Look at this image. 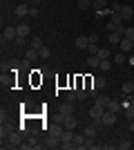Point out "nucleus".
Here are the masks:
<instances>
[{
	"instance_id": "1",
	"label": "nucleus",
	"mask_w": 134,
	"mask_h": 150,
	"mask_svg": "<svg viewBox=\"0 0 134 150\" xmlns=\"http://www.w3.org/2000/svg\"><path fill=\"white\" fill-rule=\"evenodd\" d=\"M72 114H74V103L65 101V103H60V105H58V117H56V121H60V123H63L65 117H72Z\"/></svg>"
},
{
	"instance_id": "2",
	"label": "nucleus",
	"mask_w": 134,
	"mask_h": 150,
	"mask_svg": "<svg viewBox=\"0 0 134 150\" xmlns=\"http://www.w3.org/2000/svg\"><path fill=\"white\" fill-rule=\"evenodd\" d=\"M60 148L63 150L76 148V144H74V130H65L63 132V137H60Z\"/></svg>"
},
{
	"instance_id": "3",
	"label": "nucleus",
	"mask_w": 134,
	"mask_h": 150,
	"mask_svg": "<svg viewBox=\"0 0 134 150\" xmlns=\"http://www.w3.org/2000/svg\"><path fill=\"white\" fill-rule=\"evenodd\" d=\"M103 112H105V108H103V105H98V103L94 101V105L89 108V117H92V121H101Z\"/></svg>"
},
{
	"instance_id": "4",
	"label": "nucleus",
	"mask_w": 134,
	"mask_h": 150,
	"mask_svg": "<svg viewBox=\"0 0 134 150\" xmlns=\"http://www.w3.org/2000/svg\"><path fill=\"white\" fill-rule=\"evenodd\" d=\"M98 123H103V125H114V123H116V112H112V110H105Z\"/></svg>"
},
{
	"instance_id": "5",
	"label": "nucleus",
	"mask_w": 134,
	"mask_h": 150,
	"mask_svg": "<svg viewBox=\"0 0 134 150\" xmlns=\"http://www.w3.org/2000/svg\"><path fill=\"white\" fill-rule=\"evenodd\" d=\"M63 132H65V125L60 123V121H56V123H51L49 125V130H47V134H54V137H63Z\"/></svg>"
},
{
	"instance_id": "6",
	"label": "nucleus",
	"mask_w": 134,
	"mask_h": 150,
	"mask_svg": "<svg viewBox=\"0 0 134 150\" xmlns=\"http://www.w3.org/2000/svg\"><path fill=\"white\" fill-rule=\"evenodd\" d=\"M16 36H18V31H16V27H5V31H2V43H9V40H16Z\"/></svg>"
},
{
	"instance_id": "7",
	"label": "nucleus",
	"mask_w": 134,
	"mask_h": 150,
	"mask_svg": "<svg viewBox=\"0 0 134 150\" xmlns=\"http://www.w3.org/2000/svg\"><path fill=\"white\" fill-rule=\"evenodd\" d=\"M96 123H98V121H92L89 125H85V128H83V134H85V137H96V132H98Z\"/></svg>"
},
{
	"instance_id": "8",
	"label": "nucleus",
	"mask_w": 134,
	"mask_h": 150,
	"mask_svg": "<svg viewBox=\"0 0 134 150\" xmlns=\"http://www.w3.org/2000/svg\"><path fill=\"white\" fill-rule=\"evenodd\" d=\"M63 125H65V130H76V125H78V121H76V117H74V114H72V117H65Z\"/></svg>"
},
{
	"instance_id": "9",
	"label": "nucleus",
	"mask_w": 134,
	"mask_h": 150,
	"mask_svg": "<svg viewBox=\"0 0 134 150\" xmlns=\"http://www.w3.org/2000/svg\"><path fill=\"white\" fill-rule=\"evenodd\" d=\"M119 47H121V52H123V54H128V52H132V50H134L132 40H130V38H125V36H123V40L119 43Z\"/></svg>"
},
{
	"instance_id": "10",
	"label": "nucleus",
	"mask_w": 134,
	"mask_h": 150,
	"mask_svg": "<svg viewBox=\"0 0 134 150\" xmlns=\"http://www.w3.org/2000/svg\"><path fill=\"white\" fill-rule=\"evenodd\" d=\"M76 50H87V45H89V36H76Z\"/></svg>"
},
{
	"instance_id": "11",
	"label": "nucleus",
	"mask_w": 134,
	"mask_h": 150,
	"mask_svg": "<svg viewBox=\"0 0 134 150\" xmlns=\"http://www.w3.org/2000/svg\"><path fill=\"white\" fill-rule=\"evenodd\" d=\"M16 31H18V36H29V34H32V29H29V25H27V23H20V25H16Z\"/></svg>"
},
{
	"instance_id": "12",
	"label": "nucleus",
	"mask_w": 134,
	"mask_h": 150,
	"mask_svg": "<svg viewBox=\"0 0 134 150\" xmlns=\"http://www.w3.org/2000/svg\"><path fill=\"white\" fill-rule=\"evenodd\" d=\"M123 105V112H125V117H128V121L130 119H134V105L130 103V101H125V103H121Z\"/></svg>"
},
{
	"instance_id": "13",
	"label": "nucleus",
	"mask_w": 134,
	"mask_h": 150,
	"mask_svg": "<svg viewBox=\"0 0 134 150\" xmlns=\"http://www.w3.org/2000/svg\"><path fill=\"white\" fill-rule=\"evenodd\" d=\"M107 40H109V43H112V45H119V43H121V40H123V34H121V31H109Z\"/></svg>"
},
{
	"instance_id": "14",
	"label": "nucleus",
	"mask_w": 134,
	"mask_h": 150,
	"mask_svg": "<svg viewBox=\"0 0 134 150\" xmlns=\"http://www.w3.org/2000/svg\"><path fill=\"white\" fill-rule=\"evenodd\" d=\"M87 65H89L92 69H98V65H101V58L96 56V54H89V56H87Z\"/></svg>"
},
{
	"instance_id": "15",
	"label": "nucleus",
	"mask_w": 134,
	"mask_h": 150,
	"mask_svg": "<svg viewBox=\"0 0 134 150\" xmlns=\"http://www.w3.org/2000/svg\"><path fill=\"white\" fill-rule=\"evenodd\" d=\"M105 110H112V112H116V114H119V112H121V110H123V105H121V103H119V101L109 99V103H107V108H105Z\"/></svg>"
},
{
	"instance_id": "16",
	"label": "nucleus",
	"mask_w": 134,
	"mask_h": 150,
	"mask_svg": "<svg viewBox=\"0 0 134 150\" xmlns=\"http://www.w3.org/2000/svg\"><path fill=\"white\" fill-rule=\"evenodd\" d=\"M85 139H87V137H85L83 132H74V144H76V148H83V146H85Z\"/></svg>"
},
{
	"instance_id": "17",
	"label": "nucleus",
	"mask_w": 134,
	"mask_h": 150,
	"mask_svg": "<svg viewBox=\"0 0 134 150\" xmlns=\"http://www.w3.org/2000/svg\"><path fill=\"white\" fill-rule=\"evenodd\" d=\"M25 56H27V61H36V58H38V50H36V47H27Z\"/></svg>"
},
{
	"instance_id": "18",
	"label": "nucleus",
	"mask_w": 134,
	"mask_h": 150,
	"mask_svg": "<svg viewBox=\"0 0 134 150\" xmlns=\"http://www.w3.org/2000/svg\"><path fill=\"white\" fill-rule=\"evenodd\" d=\"M74 92H76V101H85L89 96V92L85 88H74Z\"/></svg>"
},
{
	"instance_id": "19",
	"label": "nucleus",
	"mask_w": 134,
	"mask_h": 150,
	"mask_svg": "<svg viewBox=\"0 0 134 150\" xmlns=\"http://www.w3.org/2000/svg\"><path fill=\"white\" fill-rule=\"evenodd\" d=\"M16 16H18V18L29 16V7H27V5H18V7H16Z\"/></svg>"
},
{
	"instance_id": "20",
	"label": "nucleus",
	"mask_w": 134,
	"mask_h": 150,
	"mask_svg": "<svg viewBox=\"0 0 134 150\" xmlns=\"http://www.w3.org/2000/svg\"><path fill=\"white\" fill-rule=\"evenodd\" d=\"M96 103H98V105H103V108H107V103H109V96H105V94H98V96H96Z\"/></svg>"
},
{
	"instance_id": "21",
	"label": "nucleus",
	"mask_w": 134,
	"mask_h": 150,
	"mask_svg": "<svg viewBox=\"0 0 134 150\" xmlns=\"http://www.w3.org/2000/svg\"><path fill=\"white\" fill-rule=\"evenodd\" d=\"M38 56H40V58H49V56H51V50L47 47V45H43V47L38 50Z\"/></svg>"
},
{
	"instance_id": "22",
	"label": "nucleus",
	"mask_w": 134,
	"mask_h": 150,
	"mask_svg": "<svg viewBox=\"0 0 134 150\" xmlns=\"http://www.w3.org/2000/svg\"><path fill=\"white\" fill-rule=\"evenodd\" d=\"M132 13H134L132 7H123V9H121V18L123 20H125V18H132Z\"/></svg>"
},
{
	"instance_id": "23",
	"label": "nucleus",
	"mask_w": 134,
	"mask_h": 150,
	"mask_svg": "<svg viewBox=\"0 0 134 150\" xmlns=\"http://www.w3.org/2000/svg\"><path fill=\"white\" fill-rule=\"evenodd\" d=\"M96 56H98V58H101V61H103V58H109V56H112V52H109L107 47H101V50H98V54H96Z\"/></svg>"
},
{
	"instance_id": "24",
	"label": "nucleus",
	"mask_w": 134,
	"mask_h": 150,
	"mask_svg": "<svg viewBox=\"0 0 134 150\" xmlns=\"http://www.w3.org/2000/svg\"><path fill=\"white\" fill-rule=\"evenodd\" d=\"M94 85H96V88H98V90H103V88H105V85H107V81H105L103 76H96V79H94Z\"/></svg>"
},
{
	"instance_id": "25",
	"label": "nucleus",
	"mask_w": 134,
	"mask_h": 150,
	"mask_svg": "<svg viewBox=\"0 0 134 150\" xmlns=\"http://www.w3.org/2000/svg\"><path fill=\"white\" fill-rule=\"evenodd\" d=\"M109 67H112V63H109V58H103V61H101V65H98V69H101V72H107Z\"/></svg>"
},
{
	"instance_id": "26",
	"label": "nucleus",
	"mask_w": 134,
	"mask_h": 150,
	"mask_svg": "<svg viewBox=\"0 0 134 150\" xmlns=\"http://www.w3.org/2000/svg\"><path fill=\"white\" fill-rule=\"evenodd\" d=\"M119 148L121 150H130L132 148V141H130V139H121V141H119Z\"/></svg>"
},
{
	"instance_id": "27",
	"label": "nucleus",
	"mask_w": 134,
	"mask_h": 150,
	"mask_svg": "<svg viewBox=\"0 0 134 150\" xmlns=\"http://www.w3.org/2000/svg\"><path fill=\"white\" fill-rule=\"evenodd\" d=\"M32 47L40 50V47H43V38H40V36H34V38H32Z\"/></svg>"
},
{
	"instance_id": "28",
	"label": "nucleus",
	"mask_w": 134,
	"mask_h": 150,
	"mask_svg": "<svg viewBox=\"0 0 134 150\" xmlns=\"http://www.w3.org/2000/svg\"><path fill=\"white\" fill-rule=\"evenodd\" d=\"M112 61H114L116 65H123V63H125V54H123V52H121V54H114V58H112Z\"/></svg>"
},
{
	"instance_id": "29",
	"label": "nucleus",
	"mask_w": 134,
	"mask_h": 150,
	"mask_svg": "<svg viewBox=\"0 0 134 150\" xmlns=\"http://www.w3.org/2000/svg\"><path fill=\"white\" fill-rule=\"evenodd\" d=\"M76 5H78V9H81V11H85V9H87V7L92 5V0H78Z\"/></svg>"
},
{
	"instance_id": "30",
	"label": "nucleus",
	"mask_w": 134,
	"mask_h": 150,
	"mask_svg": "<svg viewBox=\"0 0 134 150\" xmlns=\"http://www.w3.org/2000/svg\"><path fill=\"white\" fill-rule=\"evenodd\" d=\"M98 50H101V47H98L96 43H89L87 45V54H98Z\"/></svg>"
},
{
	"instance_id": "31",
	"label": "nucleus",
	"mask_w": 134,
	"mask_h": 150,
	"mask_svg": "<svg viewBox=\"0 0 134 150\" xmlns=\"http://www.w3.org/2000/svg\"><path fill=\"white\" fill-rule=\"evenodd\" d=\"M121 90H123V94H132L134 85H132V83H123V85H121Z\"/></svg>"
},
{
	"instance_id": "32",
	"label": "nucleus",
	"mask_w": 134,
	"mask_h": 150,
	"mask_svg": "<svg viewBox=\"0 0 134 150\" xmlns=\"http://www.w3.org/2000/svg\"><path fill=\"white\" fill-rule=\"evenodd\" d=\"M125 38H130V40H134V27H125V34H123Z\"/></svg>"
},
{
	"instance_id": "33",
	"label": "nucleus",
	"mask_w": 134,
	"mask_h": 150,
	"mask_svg": "<svg viewBox=\"0 0 134 150\" xmlns=\"http://www.w3.org/2000/svg\"><path fill=\"white\" fill-rule=\"evenodd\" d=\"M105 5H107L105 0H94V7L98 9V11H103V9H105Z\"/></svg>"
},
{
	"instance_id": "34",
	"label": "nucleus",
	"mask_w": 134,
	"mask_h": 150,
	"mask_svg": "<svg viewBox=\"0 0 134 150\" xmlns=\"http://www.w3.org/2000/svg\"><path fill=\"white\" fill-rule=\"evenodd\" d=\"M65 101L74 103V101H76V92H74V90H72V92H67V94H65Z\"/></svg>"
},
{
	"instance_id": "35",
	"label": "nucleus",
	"mask_w": 134,
	"mask_h": 150,
	"mask_svg": "<svg viewBox=\"0 0 134 150\" xmlns=\"http://www.w3.org/2000/svg\"><path fill=\"white\" fill-rule=\"evenodd\" d=\"M121 9L123 7L119 5V2H112V13H121Z\"/></svg>"
},
{
	"instance_id": "36",
	"label": "nucleus",
	"mask_w": 134,
	"mask_h": 150,
	"mask_svg": "<svg viewBox=\"0 0 134 150\" xmlns=\"http://www.w3.org/2000/svg\"><path fill=\"white\" fill-rule=\"evenodd\" d=\"M25 40H27L25 36H16V40H13V43L18 45V47H22V45H25Z\"/></svg>"
},
{
	"instance_id": "37",
	"label": "nucleus",
	"mask_w": 134,
	"mask_h": 150,
	"mask_svg": "<svg viewBox=\"0 0 134 150\" xmlns=\"http://www.w3.org/2000/svg\"><path fill=\"white\" fill-rule=\"evenodd\" d=\"M29 16H32V18H36V16H38V9H36V7H29Z\"/></svg>"
},
{
	"instance_id": "38",
	"label": "nucleus",
	"mask_w": 134,
	"mask_h": 150,
	"mask_svg": "<svg viewBox=\"0 0 134 150\" xmlns=\"http://www.w3.org/2000/svg\"><path fill=\"white\" fill-rule=\"evenodd\" d=\"M130 132H134V119H130Z\"/></svg>"
},
{
	"instance_id": "39",
	"label": "nucleus",
	"mask_w": 134,
	"mask_h": 150,
	"mask_svg": "<svg viewBox=\"0 0 134 150\" xmlns=\"http://www.w3.org/2000/svg\"><path fill=\"white\" fill-rule=\"evenodd\" d=\"M130 103H132V105H134V96H132V99H130Z\"/></svg>"
},
{
	"instance_id": "40",
	"label": "nucleus",
	"mask_w": 134,
	"mask_h": 150,
	"mask_svg": "<svg viewBox=\"0 0 134 150\" xmlns=\"http://www.w3.org/2000/svg\"><path fill=\"white\" fill-rule=\"evenodd\" d=\"M40 2H45V0H40Z\"/></svg>"
},
{
	"instance_id": "41",
	"label": "nucleus",
	"mask_w": 134,
	"mask_h": 150,
	"mask_svg": "<svg viewBox=\"0 0 134 150\" xmlns=\"http://www.w3.org/2000/svg\"><path fill=\"white\" fill-rule=\"evenodd\" d=\"M132 45H134V40H132Z\"/></svg>"
}]
</instances>
